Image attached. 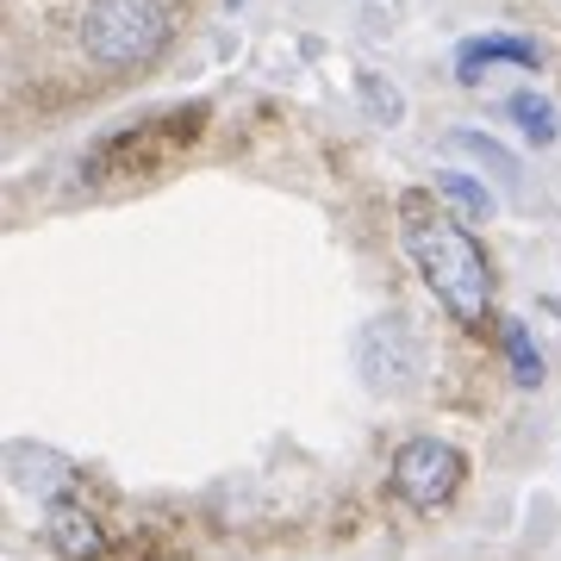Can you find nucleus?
Segmentation results:
<instances>
[{
	"mask_svg": "<svg viewBox=\"0 0 561 561\" xmlns=\"http://www.w3.org/2000/svg\"><path fill=\"white\" fill-rule=\"evenodd\" d=\"M81 44L106 69H131V62H150L169 44V13L157 0H94L81 13Z\"/></svg>",
	"mask_w": 561,
	"mask_h": 561,
	"instance_id": "nucleus-2",
	"label": "nucleus"
},
{
	"mask_svg": "<svg viewBox=\"0 0 561 561\" xmlns=\"http://www.w3.org/2000/svg\"><path fill=\"white\" fill-rule=\"evenodd\" d=\"M400 243H405V256L419 262L424 287L456 319H481L486 306H493V262H486V250L431 194H405L400 201Z\"/></svg>",
	"mask_w": 561,
	"mask_h": 561,
	"instance_id": "nucleus-1",
	"label": "nucleus"
},
{
	"mask_svg": "<svg viewBox=\"0 0 561 561\" xmlns=\"http://www.w3.org/2000/svg\"><path fill=\"white\" fill-rule=\"evenodd\" d=\"M393 486H400V500H412L419 512H437V505L461 486V456L443 437L405 443L400 461H393Z\"/></svg>",
	"mask_w": 561,
	"mask_h": 561,
	"instance_id": "nucleus-4",
	"label": "nucleus"
},
{
	"mask_svg": "<svg viewBox=\"0 0 561 561\" xmlns=\"http://www.w3.org/2000/svg\"><path fill=\"white\" fill-rule=\"evenodd\" d=\"M437 194L449 206H461L468 219H486V213H493V201H486V187L474 175H437Z\"/></svg>",
	"mask_w": 561,
	"mask_h": 561,
	"instance_id": "nucleus-8",
	"label": "nucleus"
},
{
	"mask_svg": "<svg viewBox=\"0 0 561 561\" xmlns=\"http://www.w3.org/2000/svg\"><path fill=\"white\" fill-rule=\"evenodd\" d=\"M505 119L524 125L530 144H556V106L542 101V94H512V101H505Z\"/></svg>",
	"mask_w": 561,
	"mask_h": 561,
	"instance_id": "nucleus-7",
	"label": "nucleus"
},
{
	"mask_svg": "<svg viewBox=\"0 0 561 561\" xmlns=\"http://www.w3.org/2000/svg\"><path fill=\"white\" fill-rule=\"evenodd\" d=\"M356 88H362V106H368L375 119H400V101H393V88H387V81L375 76V69H362Z\"/></svg>",
	"mask_w": 561,
	"mask_h": 561,
	"instance_id": "nucleus-10",
	"label": "nucleus"
},
{
	"mask_svg": "<svg viewBox=\"0 0 561 561\" xmlns=\"http://www.w3.org/2000/svg\"><path fill=\"white\" fill-rule=\"evenodd\" d=\"M500 57L524 62V69H537L542 50H537L530 38H468V44L456 50V69H461V81H474V76H481V62H500Z\"/></svg>",
	"mask_w": 561,
	"mask_h": 561,
	"instance_id": "nucleus-5",
	"label": "nucleus"
},
{
	"mask_svg": "<svg viewBox=\"0 0 561 561\" xmlns=\"http://www.w3.org/2000/svg\"><path fill=\"white\" fill-rule=\"evenodd\" d=\"M356 368L368 375V387H405L412 375L424 368V343H419V324L400 319V312H387V319H368L356 337Z\"/></svg>",
	"mask_w": 561,
	"mask_h": 561,
	"instance_id": "nucleus-3",
	"label": "nucleus"
},
{
	"mask_svg": "<svg viewBox=\"0 0 561 561\" xmlns=\"http://www.w3.org/2000/svg\"><path fill=\"white\" fill-rule=\"evenodd\" d=\"M50 537H57V549L69 561L101 556V530H94V518H88V512H76V505H57V512H50Z\"/></svg>",
	"mask_w": 561,
	"mask_h": 561,
	"instance_id": "nucleus-6",
	"label": "nucleus"
},
{
	"mask_svg": "<svg viewBox=\"0 0 561 561\" xmlns=\"http://www.w3.org/2000/svg\"><path fill=\"white\" fill-rule=\"evenodd\" d=\"M505 350H512V375H518V387H537L542 362H537V350H530V331H524V324H505Z\"/></svg>",
	"mask_w": 561,
	"mask_h": 561,
	"instance_id": "nucleus-9",
	"label": "nucleus"
}]
</instances>
